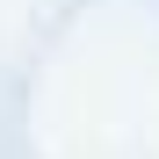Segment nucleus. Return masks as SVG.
Listing matches in <instances>:
<instances>
[]
</instances>
